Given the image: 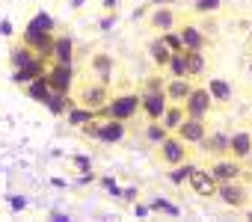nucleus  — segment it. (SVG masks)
Wrapping results in <instances>:
<instances>
[{
	"label": "nucleus",
	"instance_id": "obj_1",
	"mask_svg": "<svg viewBox=\"0 0 252 222\" xmlns=\"http://www.w3.org/2000/svg\"><path fill=\"white\" fill-rule=\"evenodd\" d=\"M107 101H110V86L101 83V80H95V77L83 80L74 89V104H80L86 110H95V113H101V110L107 107Z\"/></svg>",
	"mask_w": 252,
	"mask_h": 222
},
{
	"label": "nucleus",
	"instance_id": "obj_2",
	"mask_svg": "<svg viewBox=\"0 0 252 222\" xmlns=\"http://www.w3.org/2000/svg\"><path fill=\"white\" fill-rule=\"evenodd\" d=\"M140 110H143V95H137V92H122V95H113V98L107 101V107L101 110V113L110 116V119L131 122Z\"/></svg>",
	"mask_w": 252,
	"mask_h": 222
},
{
	"label": "nucleus",
	"instance_id": "obj_3",
	"mask_svg": "<svg viewBox=\"0 0 252 222\" xmlns=\"http://www.w3.org/2000/svg\"><path fill=\"white\" fill-rule=\"evenodd\" d=\"M190 154H193L190 142H184L178 134H169L163 142H158V160H160L163 166H169V169H175V166L187 163V160H190Z\"/></svg>",
	"mask_w": 252,
	"mask_h": 222
},
{
	"label": "nucleus",
	"instance_id": "obj_4",
	"mask_svg": "<svg viewBox=\"0 0 252 222\" xmlns=\"http://www.w3.org/2000/svg\"><path fill=\"white\" fill-rule=\"evenodd\" d=\"M217 198H220L225 207H231V210H246L252 193H249V187H246L243 178H240V181H225V184H220Z\"/></svg>",
	"mask_w": 252,
	"mask_h": 222
},
{
	"label": "nucleus",
	"instance_id": "obj_5",
	"mask_svg": "<svg viewBox=\"0 0 252 222\" xmlns=\"http://www.w3.org/2000/svg\"><path fill=\"white\" fill-rule=\"evenodd\" d=\"M208 172L220 181V184H225V181H240V178H246V169H243V160H237V157H214L211 160V166H208Z\"/></svg>",
	"mask_w": 252,
	"mask_h": 222
},
{
	"label": "nucleus",
	"instance_id": "obj_6",
	"mask_svg": "<svg viewBox=\"0 0 252 222\" xmlns=\"http://www.w3.org/2000/svg\"><path fill=\"white\" fill-rule=\"evenodd\" d=\"M214 95H211V89L208 86H196L193 92H190V98L184 101V110H187V116H196V119H208L211 113H214Z\"/></svg>",
	"mask_w": 252,
	"mask_h": 222
},
{
	"label": "nucleus",
	"instance_id": "obj_7",
	"mask_svg": "<svg viewBox=\"0 0 252 222\" xmlns=\"http://www.w3.org/2000/svg\"><path fill=\"white\" fill-rule=\"evenodd\" d=\"M190 190L196 193V195H202V198H217V190H220V181L208 172V169H202V166H196L193 172H190Z\"/></svg>",
	"mask_w": 252,
	"mask_h": 222
},
{
	"label": "nucleus",
	"instance_id": "obj_8",
	"mask_svg": "<svg viewBox=\"0 0 252 222\" xmlns=\"http://www.w3.org/2000/svg\"><path fill=\"white\" fill-rule=\"evenodd\" d=\"M45 80L51 83L54 92H63V95H68L74 89V74H71V65H65V62H54V68L48 71Z\"/></svg>",
	"mask_w": 252,
	"mask_h": 222
},
{
	"label": "nucleus",
	"instance_id": "obj_9",
	"mask_svg": "<svg viewBox=\"0 0 252 222\" xmlns=\"http://www.w3.org/2000/svg\"><path fill=\"white\" fill-rule=\"evenodd\" d=\"M208 119H196V116H187L181 125H178V137L184 139V142H190V145H199L205 137H208V125H205Z\"/></svg>",
	"mask_w": 252,
	"mask_h": 222
},
{
	"label": "nucleus",
	"instance_id": "obj_10",
	"mask_svg": "<svg viewBox=\"0 0 252 222\" xmlns=\"http://www.w3.org/2000/svg\"><path fill=\"white\" fill-rule=\"evenodd\" d=\"M199 148H202L208 157H228V154H231V137L222 134V131H214V134H208V137L199 142Z\"/></svg>",
	"mask_w": 252,
	"mask_h": 222
},
{
	"label": "nucleus",
	"instance_id": "obj_11",
	"mask_svg": "<svg viewBox=\"0 0 252 222\" xmlns=\"http://www.w3.org/2000/svg\"><path fill=\"white\" fill-rule=\"evenodd\" d=\"M178 36H181V42H184V51H205V45H208L205 27H199V24H193V21H184V24L178 27Z\"/></svg>",
	"mask_w": 252,
	"mask_h": 222
},
{
	"label": "nucleus",
	"instance_id": "obj_12",
	"mask_svg": "<svg viewBox=\"0 0 252 222\" xmlns=\"http://www.w3.org/2000/svg\"><path fill=\"white\" fill-rule=\"evenodd\" d=\"M140 95H143V113L149 116V122H160V116L169 107L166 92H140Z\"/></svg>",
	"mask_w": 252,
	"mask_h": 222
},
{
	"label": "nucleus",
	"instance_id": "obj_13",
	"mask_svg": "<svg viewBox=\"0 0 252 222\" xmlns=\"http://www.w3.org/2000/svg\"><path fill=\"white\" fill-rule=\"evenodd\" d=\"M86 68H89V74L95 80H101V83L110 86V80H113V56L110 54H92L89 62H86Z\"/></svg>",
	"mask_w": 252,
	"mask_h": 222
},
{
	"label": "nucleus",
	"instance_id": "obj_14",
	"mask_svg": "<svg viewBox=\"0 0 252 222\" xmlns=\"http://www.w3.org/2000/svg\"><path fill=\"white\" fill-rule=\"evenodd\" d=\"M193 89H196L193 77H169L166 80V98H169V104H184Z\"/></svg>",
	"mask_w": 252,
	"mask_h": 222
},
{
	"label": "nucleus",
	"instance_id": "obj_15",
	"mask_svg": "<svg viewBox=\"0 0 252 222\" xmlns=\"http://www.w3.org/2000/svg\"><path fill=\"white\" fill-rule=\"evenodd\" d=\"M175 21H178L175 9H169V6H158V9L149 15V30H158V33H169V30L175 27Z\"/></svg>",
	"mask_w": 252,
	"mask_h": 222
},
{
	"label": "nucleus",
	"instance_id": "obj_16",
	"mask_svg": "<svg viewBox=\"0 0 252 222\" xmlns=\"http://www.w3.org/2000/svg\"><path fill=\"white\" fill-rule=\"evenodd\" d=\"M149 56H152L155 68L166 71V65H169V59H172V48L163 42V36H158V39H152V42H149Z\"/></svg>",
	"mask_w": 252,
	"mask_h": 222
},
{
	"label": "nucleus",
	"instance_id": "obj_17",
	"mask_svg": "<svg viewBox=\"0 0 252 222\" xmlns=\"http://www.w3.org/2000/svg\"><path fill=\"white\" fill-rule=\"evenodd\" d=\"M249 154H252V131H237V134H231V157H237V160L246 163Z\"/></svg>",
	"mask_w": 252,
	"mask_h": 222
},
{
	"label": "nucleus",
	"instance_id": "obj_18",
	"mask_svg": "<svg viewBox=\"0 0 252 222\" xmlns=\"http://www.w3.org/2000/svg\"><path fill=\"white\" fill-rule=\"evenodd\" d=\"M36 56H39V54L24 42V45H15V48L9 51V65H12V68H27V65L36 62Z\"/></svg>",
	"mask_w": 252,
	"mask_h": 222
},
{
	"label": "nucleus",
	"instance_id": "obj_19",
	"mask_svg": "<svg viewBox=\"0 0 252 222\" xmlns=\"http://www.w3.org/2000/svg\"><path fill=\"white\" fill-rule=\"evenodd\" d=\"M208 89H211L217 107H228V104H231V86H228L222 77H211V80H208Z\"/></svg>",
	"mask_w": 252,
	"mask_h": 222
},
{
	"label": "nucleus",
	"instance_id": "obj_20",
	"mask_svg": "<svg viewBox=\"0 0 252 222\" xmlns=\"http://www.w3.org/2000/svg\"><path fill=\"white\" fill-rule=\"evenodd\" d=\"M184 119H187V110H184V104H169V107H166V113L160 116V122H163V125L172 131V134L178 131V125H181Z\"/></svg>",
	"mask_w": 252,
	"mask_h": 222
},
{
	"label": "nucleus",
	"instance_id": "obj_21",
	"mask_svg": "<svg viewBox=\"0 0 252 222\" xmlns=\"http://www.w3.org/2000/svg\"><path fill=\"white\" fill-rule=\"evenodd\" d=\"M184 54H187V74L193 80H199L205 74V68H208V56L202 51H184Z\"/></svg>",
	"mask_w": 252,
	"mask_h": 222
},
{
	"label": "nucleus",
	"instance_id": "obj_22",
	"mask_svg": "<svg viewBox=\"0 0 252 222\" xmlns=\"http://www.w3.org/2000/svg\"><path fill=\"white\" fill-rule=\"evenodd\" d=\"M71 51H74V45H71V39L68 36H57L54 39V62H65V65H71Z\"/></svg>",
	"mask_w": 252,
	"mask_h": 222
},
{
	"label": "nucleus",
	"instance_id": "obj_23",
	"mask_svg": "<svg viewBox=\"0 0 252 222\" xmlns=\"http://www.w3.org/2000/svg\"><path fill=\"white\" fill-rule=\"evenodd\" d=\"M166 71H169V77H190L187 74V54L184 51H172V59H169Z\"/></svg>",
	"mask_w": 252,
	"mask_h": 222
},
{
	"label": "nucleus",
	"instance_id": "obj_24",
	"mask_svg": "<svg viewBox=\"0 0 252 222\" xmlns=\"http://www.w3.org/2000/svg\"><path fill=\"white\" fill-rule=\"evenodd\" d=\"M95 119V110H86V107H80V104H74V110L68 113V125H74V128H83V125H89Z\"/></svg>",
	"mask_w": 252,
	"mask_h": 222
},
{
	"label": "nucleus",
	"instance_id": "obj_25",
	"mask_svg": "<svg viewBox=\"0 0 252 222\" xmlns=\"http://www.w3.org/2000/svg\"><path fill=\"white\" fill-rule=\"evenodd\" d=\"M48 92H54V89H51V83H48V80H42V77H36V80H33V86H30V95H33L36 101H45V104H48V101H51V95H48Z\"/></svg>",
	"mask_w": 252,
	"mask_h": 222
},
{
	"label": "nucleus",
	"instance_id": "obj_26",
	"mask_svg": "<svg viewBox=\"0 0 252 222\" xmlns=\"http://www.w3.org/2000/svg\"><path fill=\"white\" fill-rule=\"evenodd\" d=\"M169 134H172V131H169V128H166L163 122H160V125H158V122H152V125L146 128V137H149V139H152L155 145H158V142H163V139H166Z\"/></svg>",
	"mask_w": 252,
	"mask_h": 222
},
{
	"label": "nucleus",
	"instance_id": "obj_27",
	"mask_svg": "<svg viewBox=\"0 0 252 222\" xmlns=\"http://www.w3.org/2000/svg\"><path fill=\"white\" fill-rule=\"evenodd\" d=\"M193 169H196V166H193V163L187 160V163H181V166H175V169H172V175H169V181L181 187L184 181H190V172H193Z\"/></svg>",
	"mask_w": 252,
	"mask_h": 222
},
{
	"label": "nucleus",
	"instance_id": "obj_28",
	"mask_svg": "<svg viewBox=\"0 0 252 222\" xmlns=\"http://www.w3.org/2000/svg\"><path fill=\"white\" fill-rule=\"evenodd\" d=\"M220 6H222V0H196V6H193V12L211 15V12H217Z\"/></svg>",
	"mask_w": 252,
	"mask_h": 222
},
{
	"label": "nucleus",
	"instance_id": "obj_29",
	"mask_svg": "<svg viewBox=\"0 0 252 222\" xmlns=\"http://www.w3.org/2000/svg\"><path fill=\"white\" fill-rule=\"evenodd\" d=\"M143 92H166V80L155 74V77H149V80L143 83Z\"/></svg>",
	"mask_w": 252,
	"mask_h": 222
},
{
	"label": "nucleus",
	"instance_id": "obj_30",
	"mask_svg": "<svg viewBox=\"0 0 252 222\" xmlns=\"http://www.w3.org/2000/svg\"><path fill=\"white\" fill-rule=\"evenodd\" d=\"M163 42H166L172 51H184V42H181V36H175V33H163Z\"/></svg>",
	"mask_w": 252,
	"mask_h": 222
},
{
	"label": "nucleus",
	"instance_id": "obj_31",
	"mask_svg": "<svg viewBox=\"0 0 252 222\" xmlns=\"http://www.w3.org/2000/svg\"><path fill=\"white\" fill-rule=\"evenodd\" d=\"M155 210H166V213H175V207H172V204H166V201H155Z\"/></svg>",
	"mask_w": 252,
	"mask_h": 222
},
{
	"label": "nucleus",
	"instance_id": "obj_32",
	"mask_svg": "<svg viewBox=\"0 0 252 222\" xmlns=\"http://www.w3.org/2000/svg\"><path fill=\"white\" fill-rule=\"evenodd\" d=\"M246 74L252 77V56H249V62H246Z\"/></svg>",
	"mask_w": 252,
	"mask_h": 222
},
{
	"label": "nucleus",
	"instance_id": "obj_33",
	"mask_svg": "<svg viewBox=\"0 0 252 222\" xmlns=\"http://www.w3.org/2000/svg\"><path fill=\"white\" fill-rule=\"evenodd\" d=\"M246 219H252V207H246Z\"/></svg>",
	"mask_w": 252,
	"mask_h": 222
},
{
	"label": "nucleus",
	"instance_id": "obj_34",
	"mask_svg": "<svg viewBox=\"0 0 252 222\" xmlns=\"http://www.w3.org/2000/svg\"><path fill=\"white\" fill-rule=\"evenodd\" d=\"M246 163H249V169H252V154H249V157H246Z\"/></svg>",
	"mask_w": 252,
	"mask_h": 222
},
{
	"label": "nucleus",
	"instance_id": "obj_35",
	"mask_svg": "<svg viewBox=\"0 0 252 222\" xmlns=\"http://www.w3.org/2000/svg\"><path fill=\"white\" fill-rule=\"evenodd\" d=\"M246 39H249V45H252V30H249V36H246Z\"/></svg>",
	"mask_w": 252,
	"mask_h": 222
},
{
	"label": "nucleus",
	"instance_id": "obj_36",
	"mask_svg": "<svg viewBox=\"0 0 252 222\" xmlns=\"http://www.w3.org/2000/svg\"><path fill=\"white\" fill-rule=\"evenodd\" d=\"M249 125H252V122H249Z\"/></svg>",
	"mask_w": 252,
	"mask_h": 222
}]
</instances>
